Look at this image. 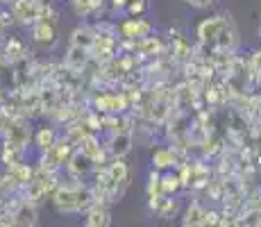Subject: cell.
Returning <instances> with one entry per match:
<instances>
[{"instance_id":"cell-11","label":"cell","mask_w":261,"mask_h":227,"mask_svg":"<svg viewBox=\"0 0 261 227\" xmlns=\"http://www.w3.org/2000/svg\"><path fill=\"white\" fill-rule=\"evenodd\" d=\"M202 218H204V211L200 209L198 205H193V207L189 209L187 220H184V223H193V225H198V223H200V225H202Z\"/></svg>"},{"instance_id":"cell-15","label":"cell","mask_w":261,"mask_h":227,"mask_svg":"<svg viewBox=\"0 0 261 227\" xmlns=\"http://www.w3.org/2000/svg\"><path fill=\"white\" fill-rule=\"evenodd\" d=\"M141 9H143V3H141V0H139V3H132V12H134V14L141 12Z\"/></svg>"},{"instance_id":"cell-2","label":"cell","mask_w":261,"mask_h":227,"mask_svg":"<svg viewBox=\"0 0 261 227\" xmlns=\"http://www.w3.org/2000/svg\"><path fill=\"white\" fill-rule=\"evenodd\" d=\"M39 14H41V5L37 0H14L12 3V16L18 23H34L39 21Z\"/></svg>"},{"instance_id":"cell-3","label":"cell","mask_w":261,"mask_h":227,"mask_svg":"<svg viewBox=\"0 0 261 227\" xmlns=\"http://www.w3.org/2000/svg\"><path fill=\"white\" fill-rule=\"evenodd\" d=\"M32 37L37 43H43V45H53L57 41V32H55V23L53 21H43V18H39L37 25H34L32 30Z\"/></svg>"},{"instance_id":"cell-12","label":"cell","mask_w":261,"mask_h":227,"mask_svg":"<svg viewBox=\"0 0 261 227\" xmlns=\"http://www.w3.org/2000/svg\"><path fill=\"white\" fill-rule=\"evenodd\" d=\"M12 114H9V109H0V134L7 132V128L12 125Z\"/></svg>"},{"instance_id":"cell-4","label":"cell","mask_w":261,"mask_h":227,"mask_svg":"<svg viewBox=\"0 0 261 227\" xmlns=\"http://www.w3.org/2000/svg\"><path fill=\"white\" fill-rule=\"evenodd\" d=\"M91 168H93V159L87 157L84 153H77L75 157H68V170H71V175L75 180H82Z\"/></svg>"},{"instance_id":"cell-8","label":"cell","mask_w":261,"mask_h":227,"mask_svg":"<svg viewBox=\"0 0 261 227\" xmlns=\"http://www.w3.org/2000/svg\"><path fill=\"white\" fill-rule=\"evenodd\" d=\"M5 55H7L9 62H16V59H21L23 55H25L23 43L18 41V39H9L7 45H5Z\"/></svg>"},{"instance_id":"cell-7","label":"cell","mask_w":261,"mask_h":227,"mask_svg":"<svg viewBox=\"0 0 261 227\" xmlns=\"http://www.w3.org/2000/svg\"><path fill=\"white\" fill-rule=\"evenodd\" d=\"M93 32L89 28H80V30H75L73 32V37H71V43L75 45H84V48H89V45H93Z\"/></svg>"},{"instance_id":"cell-10","label":"cell","mask_w":261,"mask_h":227,"mask_svg":"<svg viewBox=\"0 0 261 227\" xmlns=\"http://www.w3.org/2000/svg\"><path fill=\"white\" fill-rule=\"evenodd\" d=\"M154 164L166 168V166L173 164V153H170V150H157V153H154Z\"/></svg>"},{"instance_id":"cell-14","label":"cell","mask_w":261,"mask_h":227,"mask_svg":"<svg viewBox=\"0 0 261 227\" xmlns=\"http://www.w3.org/2000/svg\"><path fill=\"white\" fill-rule=\"evenodd\" d=\"M189 3H193L195 7H204V5H209L212 0H189Z\"/></svg>"},{"instance_id":"cell-1","label":"cell","mask_w":261,"mask_h":227,"mask_svg":"<svg viewBox=\"0 0 261 227\" xmlns=\"http://www.w3.org/2000/svg\"><path fill=\"white\" fill-rule=\"evenodd\" d=\"M53 200L59 211H64V214H75V211L89 209V207L93 205V193H91V189H87V186H82V184H66L55 191Z\"/></svg>"},{"instance_id":"cell-5","label":"cell","mask_w":261,"mask_h":227,"mask_svg":"<svg viewBox=\"0 0 261 227\" xmlns=\"http://www.w3.org/2000/svg\"><path fill=\"white\" fill-rule=\"evenodd\" d=\"M89 59V48H84V45H71V50H68L66 55V68L73 70V73H77V70L84 68V64H87Z\"/></svg>"},{"instance_id":"cell-16","label":"cell","mask_w":261,"mask_h":227,"mask_svg":"<svg viewBox=\"0 0 261 227\" xmlns=\"http://www.w3.org/2000/svg\"><path fill=\"white\" fill-rule=\"evenodd\" d=\"M0 32H3V28H0Z\"/></svg>"},{"instance_id":"cell-9","label":"cell","mask_w":261,"mask_h":227,"mask_svg":"<svg viewBox=\"0 0 261 227\" xmlns=\"http://www.w3.org/2000/svg\"><path fill=\"white\" fill-rule=\"evenodd\" d=\"M87 225H109V214L100 207H93L87 214Z\"/></svg>"},{"instance_id":"cell-6","label":"cell","mask_w":261,"mask_h":227,"mask_svg":"<svg viewBox=\"0 0 261 227\" xmlns=\"http://www.w3.org/2000/svg\"><path fill=\"white\" fill-rule=\"evenodd\" d=\"M55 141H57V132H55L53 128H41L37 132V145L41 150H48L50 145L55 143Z\"/></svg>"},{"instance_id":"cell-13","label":"cell","mask_w":261,"mask_h":227,"mask_svg":"<svg viewBox=\"0 0 261 227\" xmlns=\"http://www.w3.org/2000/svg\"><path fill=\"white\" fill-rule=\"evenodd\" d=\"M177 184H179V178H173V175H168V178H164L162 189L168 193V191H175V189H177Z\"/></svg>"}]
</instances>
